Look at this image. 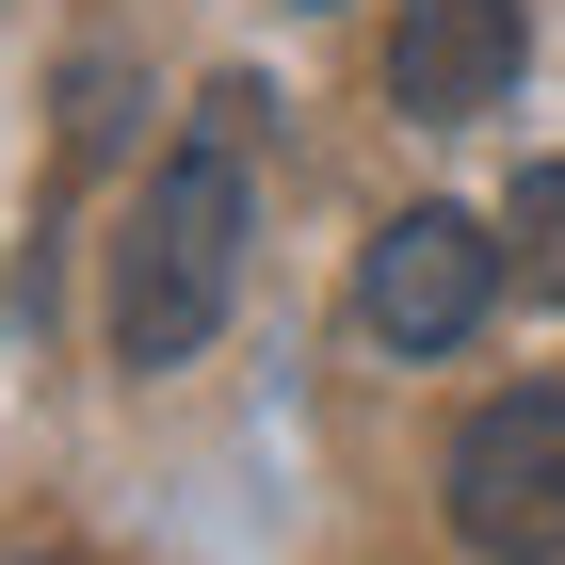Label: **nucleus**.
Segmentation results:
<instances>
[{"instance_id": "3", "label": "nucleus", "mask_w": 565, "mask_h": 565, "mask_svg": "<svg viewBox=\"0 0 565 565\" xmlns=\"http://www.w3.org/2000/svg\"><path fill=\"white\" fill-rule=\"evenodd\" d=\"M501 275H518V243H501L484 211H436V194H420V211L372 226V259H355V323H372L388 355H452L484 307H501Z\"/></svg>"}, {"instance_id": "6", "label": "nucleus", "mask_w": 565, "mask_h": 565, "mask_svg": "<svg viewBox=\"0 0 565 565\" xmlns=\"http://www.w3.org/2000/svg\"><path fill=\"white\" fill-rule=\"evenodd\" d=\"M501 226H518L533 291H565V162H533V178H518V211H501Z\"/></svg>"}, {"instance_id": "5", "label": "nucleus", "mask_w": 565, "mask_h": 565, "mask_svg": "<svg viewBox=\"0 0 565 565\" xmlns=\"http://www.w3.org/2000/svg\"><path fill=\"white\" fill-rule=\"evenodd\" d=\"M65 146H82V162H114V146H130V49H114V33L65 65Z\"/></svg>"}, {"instance_id": "1", "label": "nucleus", "mask_w": 565, "mask_h": 565, "mask_svg": "<svg viewBox=\"0 0 565 565\" xmlns=\"http://www.w3.org/2000/svg\"><path fill=\"white\" fill-rule=\"evenodd\" d=\"M243 243H259L243 146H226V130H194L162 178H146L130 243H114V355H130V372H178V355L226 323V291H243Z\"/></svg>"}, {"instance_id": "2", "label": "nucleus", "mask_w": 565, "mask_h": 565, "mask_svg": "<svg viewBox=\"0 0 565 565\" xmlns=\"http://www.w3.org/2000/svg\"><path fill=\"white\" fill-rule=\"evenodd\" d=\"M452 550L469 565H565V388H501L452 420Z\"/></svg>"}, {"instance_id": "4", "label": "nucleus", "mask_w": 565, "mask_h": 565, "mask_svg": "<svg viewBox=\"0 0 565 565\" xmlns=\"http://www.w3.org/2000/svg\"><path fill=\"white\" fill-rule=\"evenodd\" d=\"M518 49H533V0H404L388 97L420 114V130H469V114L518 97Z\"/></svg>"}]
</instances>
